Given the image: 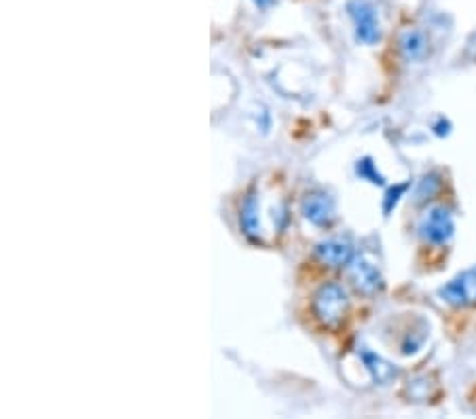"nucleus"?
I'll use <instances>...</instances> for the list:
<instances>
[{"mask_svg":"<svg viewBox=\"0 0 476 419\" xmlns=\"http://www.w3.org/2000/svg\"><path fill=\"white\" fill-rule=\"evenodd\" d=\"M311 309L316 320L320 322V326L327 328V331H339L347 318L349 309L346 289L337 282H327L320 286L316 295H313Z\"/></svg>","mask_w":476,"mask_h":419,"instance_id":"obj_1","label":"nucleus"},{"mask_svg":"<svg viewBox=\"0 0 476 419\" xmlns=\"http://www.w3.org/2000/svg\"><path fill=\"white\" fill-rule=\"evenodd\" d=\"M347 282L363 297H375L383 289L382 269L371 254L360 253L347 263Z\"/></svg>","mask_w":476,"mask_h":419,"instance_id":"obj_2","label":"nucleus"},{"mask_svg":"<svg viewBox=\"0 0 476 419\" xmlns=\"http://www.w3.org/2000/svg\"><path fill=\"white\" fill-rule=\"evenodd\" d=\"M455 220L449 208L434 206L419 220V236L432 246H447L454 239Z\"/></svg>","mask_w":476,"mask_h":419,"instance_id":"obj_3","label":"nucleus"},{"mask_svg":"<svg viewBox=\"0 0 476 419\" xmlns=\"http://www.w3.org/2000/svg\"><path fill=\"white\" fill-rule=\"evenodd\" d=\"M301 214L307 223L313 227H330L337 218V208L335 200L330 197L327 191H311L303 197L301 201Z\"/></svg>","mask_w":476,"mask_h":419,"instance_id":"obj_4","label":"nucleus"},{"mask_svg":"<svg viewBox=\"0 0 476 419\" xmlns=\"http://www.w3.org/2000/svg\"><path fill=\"white\" fill-rule=\"evenodd\" d=\"M261 206H263L261 193H258V191H250V193L244 197L242 208H239V227H242L244 236L255 244L265 242Z\"/></svg>","mask_w":476,"mask_h":419,"instance_id":"obj_5","label":"nucleus"},{"mask_svg":"<svg viewBox=\"0 0 476 419\" xmlns=\"http://www.w3.org/2000/svg\"><path fill=\"white\" fill-rule=\"evenodd\" d=\"M441 297L445 303L455 305V308L476 305V267L451 280L445 289H441Z\"/></svg>","mask_w":476,"mask_h":419,"instance_id":"obj_6","label":"nucleus"},{"mask_svg":"<svg viewBox=\"0 0 476 419\" xmlns=\"http://www.w3.org/2000/svg\"><path fill=\"white\" fill-rule=\"evenodd\" d=\"M316 256L322 265L328 267H347V263L354 259V248L347 239L333 237V239H324L316 246Z\"/></svg>","mask_w":476,"mask_h":419,"instance_id":"obj_7","label":"nucleus"},{"mask_svg":"<svg viewBox=\"0 0 476 419\" xmlns=\"http://www.w3.org/2000/svg\"><path fill=\"white\" fill-rule=\"evenodd\" d=\"M352 15L355 20V39L364 45H375L382 39V30H379L375 11L366 7V4H358L352 11Z\"/></svg>","mask_w":476,"mask_h":419,"instance_id":"obj_8","label":"nucleus"},{"mask_svg":"<svg viewBox=\"0 0 476 419\" xmlns=\"http://www.w3.org/2000/svg\"><path fill=\"white\" fill-rule=\"evenodd\" d=\"M358 356H360V361H363V367L369 370L371 379L379 383V386H385V383H390L396 377L394 364L383 361L382 356H377L375 352L369 350V347H360Z\"/></svg>","mask_w":476,"mask_h":419,"instance_id":"obj_9","label":"nucleus"},{"mask_svg":"<svg viewBox=\"0 0 476 419\" xmlns=\"http://www.w3.org/2000/svg\"><path fill=\"white\" fill-rule=\"evenodd\" d=\"M426 37L419 32V30H409V32L402 34L400 39V51L405 56L407 62H419L421 58L426 56Z\"/></svg>","mask_w":476,"mask_h":419,"instance_id":"obj_10","label":"nucleus"},{"mask_svg":"<svg viewBox=\"0 0 476 419\" xmlns=\"http://www.w3.org/2000/svg\"><path fill=\"white\" fill-rule=\"evenodd\" d=\"M355 174H358V176L363 178V181H369L373 184H383V181H385L382 174L377 172V165L373 164L371 157L360 159L358 164H355Z\"/></svg>","mask_w":476,"mask_h":419,"instance_id":"obj_11","label":"nucleus"},{"mask_svg":"<svg viewBox=\"0 0 476 419\" xmlns=\"http://www.w3.org/2000/svg\"><path fill=\"white\" fill-rule=\"evenodd\" d=\"M438 187H441V181H438V176H426L424 181L419 184V191H418V200H430V197L436 193Z\"/></svg>","mask_w":476,"mask_h":419,"instance_id":"obj_12","label":"nucleus"},{"mask_svg":"<svg viewBox=\"0 0 476 419\" xmlns=\"http://www.w3.org/2000/svg\"><path fill=\"white\" fill-rule=\"evenodd\" d=\"M407 191V184H400V187H396V189H390L388 191V195H385V203H383V210H385V214L390 212L391 206H396V203H399L400 197Z\"/></svg>","mask_w":476,"mask_h":419,"instance_id":"obj_13","label":"nucleus"}]
</instances>
